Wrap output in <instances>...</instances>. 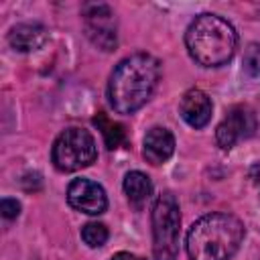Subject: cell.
Returning <instances> with one entry per match:
<instances>
[{"mask_svg": "<svg viewBox=\"0 0 260 260\" xmlns=\"http://www.w3.org/2000/svg\"><path fill=\"white\" fill-rule=\"evenodd\" d=\"M110 260H144V258L142 256H136V254H130V252H118Z\"/></svg>", "mask_w": 260, "mask_h": 260, "instance_id": "obj_18", "label": "cell"}, {"mask_svg": "<svg viewBox=\"0 0 260 260\" xmlns=\"http://www.w3.org/2000/svg\"><path fill=\"white\" fill-rule=\"evenodd\" d=\"M244 71L248 77L252 79H260V45L258 43H250L244 51Z\"/></svg>", "mask_w": 260, "mask_h": 260, "instance_id": "obj_15", "label": "cell"}, {"mask_svg": "<svg viewBox=\"0 0 260 260\" xmlns=\"http://www.w3.org/2000/svg\"><path fill=\"white\" fill-rule=\"evenodd\" d=\"M93 122H95L98 130L102 132V136H104L108 148H118V146L124 142V128H122L118 122L110 120L104 112H100V114L93 118Z\"/></svg>", "mask_w": 260, "mask_h": 260, "instance_id": "obj_13", "label": "cell"}, {"mask_svg": "<svg viewBox=\"0 0 260 260\" xmlns=\"http://www.w3.org/2000/svg\"><path fill=\"white\" fill-rule=\"evenodd\" d=\"M256 126H258V122H256V114L252 112V108H248L244 104L232 106L215 130V140H217L219 148L230 150L240 140L250 138L256 132Z\"/></svg>", "mask_w": 260, "mask_h": 260, "instance_id": "obj_6", "label": "cell"}, {"mask_svg": "<svg viewBox=\"0 0 260 260\" xmlns=\"http://www.w3.org/2000/svg\"><path fill=\"white\" fill-rule=\"evenodd\" d=\"M122 189H124V195H126L128 203L136 209H142L148 203L150 195H152V181L142 171H130L124 177Z\"/></svg>", "mask_w": 260, "mask_h": 260, "instance_id": "obj_12", "label": "cell"}, {"mask_svg": "<svg viewBox=\"0 0 260 260\" xmlns=\"http://www.w3.org/2000/svg\"><path fill=\"white\" fill-rule=\"evenodd\" d=\"M152 223V260H177L179 258V234H181V209L171 191L156 197L150 213Z\"/></svg>", "mask_w": 260, "mask_h": 260, "instance_id": "obj_4", "label": "cell"}, {"mask_svg": "<svg viewBox=\"0 0 260 260\" xmlns=\"http://www.w3.org/2000/svg\"><path fill=\"white\" fill-rule=\"evenodd\" d=\"M67 201L73 209L87 213V215H100L108 207V195L104 187L91 179L79 177L73 179L67 187Z\"/></svg>", "mask_w": 260, "mask_h": 260, "instance_id": "obj_8", "label": "cell"}, {"mask_svg": "<svg viewBox=\"0 0 260 260\" xmlns=\"http://www.w3.org/2000/svg\"><path fill=\"white\" fill-rule=\"evenodd\" d=\"M246 236L244 223L232 213H207L187 232L185 248L191 260H230Z\"/></svg>", "mask_w": 260, "mask_h": 260, "instance_id": "obj_2", "label": "cell"}, {"mask_svg": "<svg viewBox=\"0 0 260 260\" xmlns=\"http://www.w3.org/2000/svg\"><path fill=\"white\" fill-rule=\"evenodd\" d=\"M175 152V136L169 128L152 126L142 140V156L150 165H162L167 162Z\"/></svg>", "mask_w": 260, "mask_h": 260, "instance_id": "obj_10", "label": "cell"}, {"mask_svg": "<svg viewBox=\"0 0 260 260\" xmlns=\"http://www.w3.org/2000/svg\"><path fill=\"white\" fill-rule=\"evenodd\" d=\"M98 158L95 138L83 128H65L53 142L51 160L63 173H73L89 167Z\"/></svg>", "mask_w": 260, "mask_h": 260, "instance_id": "obj_5", "label": "cell"}, {"mask_svg": "<svg viewBox=\"0 0 260 260\" xmlns=\"http://www.w3.org/2000/svg\"><path fill=\"white\" fill-rule=\"evenodd\" d=\"M108 228L104 225V223H100V221H89V223H85L83 225V230H81V240L89 246V248H100V246H104L106 242H108Z\"/></svg>", "mask_w": 260, "mask_h": 260, "instance_id": "obj_14", "label": "cell"}, {"mask_svg": "<svg viewBox=\"0 0 260 260\" xmlns=\"http://www.w3.org/2000/svg\"><path fill=\"white\" fill-rule=\"evenodd\" d=\"M248 177H250V181H252V185L256 187V191L260 193V162H256V165H252V169H250V173H248Z\"/></svg>", "mask_w": 260, "mask_h": 260, "instance_id": "obj_17", "label": "cell"}, {"mask_svg": "<svg viewBox=\"0 0 260 260\" xmlns=\"http://www.w3.org/2000/svg\"><path fill=\"white\" fill-rule=\"evenodd\" d=\"M49 39V30L39 22H22L10 28L8 32V45L14 51L30 53L41 49Z\"/></svg>", "mask_w": 260, "mask_h": 260, "instance_id": "obj_11", "label": "cell"}, {"mask_svg": "<svg viewBox=\"0 0 260 260\" xmlns=\"http://www.w3.org/2000/svg\"><path fill=\"white\" fill-rule=\"evenodd\" d=\"M0 213L4 219H16L18 213H20V203L16 199H10V197H4L0 201Z\"/></svg>", "mask_w": 260, "mask_h": 260, "instance_id": "obj_16", "label": "cell"}, {"mask_svg": "<svg viewBox=\"0 0 260 260\" xmlns=\"http://www.w3.org/2000/svg\"><path fill=\"white\" fill-rule=\"evenodd\" d=\"M211 112H213V104H211V98L199 89V87H193V89H187L179 102V114L181 118L191 126V128H203L209 120H211Z\"/></svg>", "mask_w": 260, "mask_h": 260, "instance_id": "obj_9", "label": "cell"}, {"mask_svg": "<svg viewBox=\"0 0 260 260\" xmlns=\"http://www.w3.org/2000/svg\"><path fill=\"white\" fill-rule=\"evenodd\" d=\"M83 22L87 37L102 51H112L118 43L116 37V18L108 4H85Z\"/></svg>", "mask_w": 260, "mask_h": 260, "instance_id": "obj_7", "label": "cell"}, {"mask_svg": "<svg viewBox=\"0 0 260 260\" xmlns=\"http://www.w3.org/2000/svg\"><path fill=\"white\" fill-rule=\"evenodd\" d=\"M185 47L193 61L203 67L225 65L238 49V32L219 14H199L187 26Z\"/></svg>", "mask_w": 260, "mask_h": 260, "instance_id": "obj_3", "label": "cell"}, {"mask_svg": "<svg viewBox=\"0 0 260 260\" xmlns=\"http://www.w3.org/2000/svg\"><path fill=\"white\" fill-rule=\"evenodd\" d=\"M160 79V63L148 53H132L124 57L108 79V100L114 112L134 114L156 89Z\"/></svg>", "mask_w": 260, "mask_h": 260, "instance_id": "obj_1", "label": "cell"}]
</instances>
